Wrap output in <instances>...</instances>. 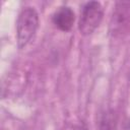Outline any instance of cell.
Wrapping results in <instances>:
<instances>
[{
    "label": "cell",
    "instance_id": "obj_1",
    "mask_svg": "<svg viewBox=\"0 0 130 130\" xmlns=\"http://www.w3.org/2000/svg\"><path fill=\"white\" fill-rule=\"evenodd\" d=\"M39 14L34 7L27 6L21 9L16 20L17 46L23 49L34 38L39 28Z\"/></svg>",
    "mask_w": 130,
    "mask_h": 130
},
{
    "label": "cell",
    "instance_id": "obj_2",
    "mask_svg": "<svg viewBox=\"0 0 130 130\" xmlns=\"http://www.w3.org/2000/svg\"><path fill=\"white\" fill-rule=\"evenodd\" d=\"M109 31L113 38L118 39L130 35V1H117L115 3Z\"/></svg>",
    "mask_w": 130,
    "mask_h": 130
},
{
    "label": "cell",
    "instance_id": "obj_3",
    "mask_svg": "<svg viewBox=\"0 0 130 130\" xmlns=\"http://www.w3.org/2000/svg\"><path fill=\"white\" fill-rule=\"evenodd\" d=\"M104 17V8L99 1L86 2L80 12L78 30L82 36L91 35L101 24Z\"/></svg>",
    "mask_w": 130,
    "mask_h": 130
},
{
    "label": "cell",
    "instance_id": "obj_4",
    "mask_svg": "<svg viewBox=\"0 0 130 130\" xmlns=\"http://www.w3.org/2000/svg\"><path fill=\"white\" fill-rule=\"evenodd\" d=\"M75 21V13L69 6L58 7L52 15L53 24L62 31H69Z\"/></svg>",
    "mask_w": 130,
    "mask_h": 130
},
{
    "label": "cell",
    "instance_id": "obj_5",
    "mask_svg": "<svg viewBox=\"0 0 130 130\" xmlns=\"http://www.w3.org/2000/svg\"><path fill=\"white\" fill-rule=\"evenodd\" d=\"M118 128V115L113 109L105 110L99 119L98 129L99 130H117Z\"/></svg>",
    "mask_w": 130,
    "mask_h": 130
}]
</instances>
